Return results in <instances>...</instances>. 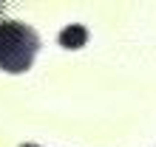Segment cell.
<instances>
[{"mask_svg": "<svg viewBox=\"0 0 156 147\" xmlns=\"http://www.w3.org/2000/svg\"><path fill=\"white\" fill-rule=\"evenodd\" d=\"M40 37L31 26L17 20H0V68L9 74H23L31 68Z\"/></svg>", "mask_w": 156, "mask_h": 147, "instance_id": "1", "label": "cell"}, {"mask_svg": "<svg viewBox=\"0 0 156 147\" xmlns=\"http://www.w3.org/2000/svg\"><path fill=\"white\" fill-rule=\"evenodd\" d=\"M88 43V31L82 26H68V29L60 31V45L62 48H82Z\"/></svg>", "mask_w": 156, "mask_h": 147, "instance_id": "2", "label": "cell"}, {"mask_svg": "<svg viewBox=\"0 0 156 147\" xmlns=\"http://www.w3.org/2000/svg\"><path fill=\"white\" fill-rule=\"evenodd\" d=\"M23 147H37V144H23Z\"/></svg>", "mask_w": 156, "mask_h": 147, "instance_id": "3", "label": "cell"}]
</instances>
